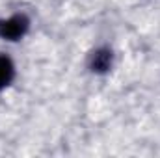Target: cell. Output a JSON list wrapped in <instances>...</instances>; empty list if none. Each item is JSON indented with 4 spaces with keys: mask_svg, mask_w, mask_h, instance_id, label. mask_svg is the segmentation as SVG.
Returning <instances> with one entry per match:
<instances>
[{
    "mask_svg": "<svg viewBox=\"0 0 160 158\" xmlns=\"http://www.w3.org/2000/svg\"><path fill=\"white\" fill-rule=\"evenodd\" d=\"M26 26H28L26 19L21 17V15H15V17L4 21V22H0V36H2L4 39H11V41L19 39V37L24 34Z\"/></svg>",
    "mask_w": 160,
    "mask_h": 158,
    "instance_id": "obj_1",
    "label": "cell"
},
{
    "mask_svg": "<svg viewBox=\"0 0 160 158\" xmlns=\"http://www.w3.org/2000/svg\"><path fill=\"white\" fill-rule=\"evenodd\" d=\"M11 77H13V65H11V62L8 58L0 56V87L8 86Z\"/></svg>",
    "mask_w": 160,
    "mask_h": 158,
    "instance_id": "obj_2",
    "label": "cell"
},
{
    "mask_svg": "<svg viewBox=\"0 0 160 158\" xmlns=\"http://www.w3.org/2000/svg\"><path fill=\"white\" fill-rule=\"evenodd\" d=\"M108 65H110V54H108V52H104V50L97 52V54H95V58H93V67H95L97 71H104Z\"/></svg>",
    "mask_w": 160,
    "mask_h": 158,
    "instance_id": "obj_3",
    "label": "cell"
}]
</instances>
